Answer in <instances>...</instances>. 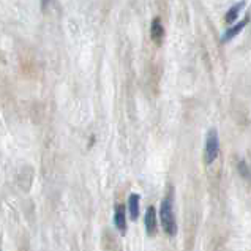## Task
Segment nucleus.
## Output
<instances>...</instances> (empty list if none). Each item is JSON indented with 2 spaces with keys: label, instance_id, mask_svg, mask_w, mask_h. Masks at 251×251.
I'll list each match as a JSON object with an SVG mask.
<instances>
[{
  "label": "nucleus",
  "instance_id": "obj_4",
  "mask_svg": "<svg viewBox=\"0 0 251 251\" xmlns=\"http://www.w3.org/2000/svg\"><path fill=\"white\" fill-rule=\"evenodd\" d=\"M144 225H146V231L147 235H155L156 232V210L155 207H147L146 210V217H144Z\"/></svg>",
  "mask_w": 251,
  "mask_h": 251
},
{
  "label": "nucleus",
  "instance_id": "obj_10",
  "mask_svg": "<svg viewBox=\"0 0 251 251\" xmlns=\"http://www.w3.org/2000/svg\"><path fill=\"white\" fill-rule=\"evenodd\" d=\"M49 2V0H43V6H46V3Z\"/></svg>",
  "mask_w": 251,
  "mask_h": 251
},
{
  "label": "nucleus",
  "instance_id": "obj_9",
  "mask_svg": "<svg viewBox=\"0 0 251 251\" xmlns=\"http://www.w3.org/2000/svg\"><path fill=\"white\" fill-rule=\"evenodd\" d=\"M237 169H239V174L242 176V178H245V180H248L250 178V169H248V166H247V163L245 161H239L237 163Z\"/></svg>",
  "mask_w": 251,
  "mask_h": 251
},
{
  "label": "nucleus",
  "instance_id": "obj_6",
  "mask_svg": "<svg viewBox=\"0 0 251 251\" xmlns=\"http://www.w3.org/2000/svg\"><path fill=\"white\" fill-rule=\"evenodd\" d=\"M150 37L152 40H155L156 43H161L163 37H164V27L160 18H155L152 21V27H150Z\"/></svg>",
  "mask_w": 251,
  "mask_h": 251
},
{
  "label": "nucleus",
  "instance_id": "obj_3",
  "mask_svg": "<svg viewBox=\"0 0 251 251\" xmlns=\"http://www.w3.org/2000/svg\"><path fill=\"white\" fill-rule=\"evenodd\" d=\"M248 23H250V16H245V18L240 21V23H237V24L232 25V27H229L227 30L223 35H221V43H227V41H231L232 38H235L243 30V28L248 25Z\"/></svg>",
  "mask_w": 251,
  "mask_h": 251
},
{
  "label": "nucleus",
  "instance_id": "obj_5",
  "mask_svg": "<svg viewBox=\"0 0 251 251\" xmlns=\"http://www.w3.org/2000/svg\"><path fill=\"white\" fill-rule=\"evenodd\" d=\"M114 225L122 234L126 232V210L125 205H117L116 212H114Z\"/></svg>",
  "mask_w": 251,
  "mask_h": 251
},
{
  "label": "nucleus",
  "instance_id": "obj_8",
  "mask_svg": "<svg viewBox=\"0 0 251 251\" xmlns=\"http://www.w3.org/2000/svg\"><path fill=\"white\" fill-rule=\"evenodd\" d=\"M243 6H245V0H240L239 3H235L232 8H229V11L226 13V16H225V21L226 23H234L235 19H237V16L240 14V11L243 10Z\"/></svg>",
  "mask_w": 251,
  "mask_h": 251
},
{
  "label": "nucleus",
  "instance_id": "obj_7",
  "mask_svg": "<svg viewBox=\"0 0 251 251\" xmlns=\"http://www.w3.org/2000/svg\"><path fill=\"white\" fill-rule=\"evenodd\" d=\"M139 204H141V196L133 193L128 198V212H130L131 220H138L139 217Z\"/></svg>",
  "mask_w": 251,
  "mask_h": 251
},
{
  "label": "nucleus",
  "instance_id": "obj_1",
  "mask_svg": "<svg viewBox=\"0 0 251 251\" xmlns=\"http://www.w3.org/2000/svg\"><path fill=\"white\" fill-rule=\"evenodd\" d=\"M160 220L164 232L171 237H174L177 234V221L174 217V209H172V196H168L163 199L161 209H160Z\"/></svg>",
  "mask_w": 251,
  "mask_h": 251
},
{
  "label": "nucleus",
  "instance_id": "obj_2",
  "mask_svg": "<svg viewBox=\"0 0 251 251\" xmlns=\"http://www.w3.org/2000/svg\"><path fill=\"white\" fill-rule=\"evenodd\" d=\"M220 153V139H218V131L210 130L207 133L205 138V150H204V161L205 164H212L218 158Z\"/></svg>",
  "mask_w": 251,
  "mask_h": 251
}]
</instances>
